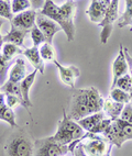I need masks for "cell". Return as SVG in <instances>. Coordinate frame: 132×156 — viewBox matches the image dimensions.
Listing matches in <instances>:
<instances>
[{
    "mask_svg": "<svg viewBox=\"0 0 132 156\" xmlns=\"http://www.w3.org/2000/svg\"><path fill=\"white\" fill-rule=\"evenodd\" d=\"M0 90H1V92H2L3 95H14L21 98L20 83H14V81L11 80H7L2 86H0Z\"/></svg>",
    "mask_w": 132,
    "mask_h": 156,
    "instance_id": "obj_21",
    "label": "cell"
},
{
    "mask_svg": "<svg viewBox=\"0 0 132 156\" xmlns=\"http://www.w3.org/2000/svg\"><path fill=\"white\" fill-rule=\"evenodd\" d=\"M102 106L104 99L96 88H73L67 117L74 121H78L89 114L102 111Z\"/></svg>",
    "mask_w": 132,
    "mask_h": 156,
    "instance_id": "obj_1",
    "label": "cell"
},
{
    "mask_svg": "<svg viewBox=\"0 0 132 156\" xmlns=\"http://www.w3.org/2000/svg\"><path fill=\"white\" fill-rule=\"evenodd\" d=\"M112 119H110V118H108V119H106L105 118L104 120H101L100 122H98L97 124H96L95 126H94L90 131H88L89 133L91 134H102L106 130H107L108 126L111 124V122H112Z\"/></svg>",
    "mask_w": 132,
    "mask_h": 156,
    "instance_id": "obj_30",
    "label": "cell"
},
{
    "mask_svg": "<svg viewBox=\"0 0 132 156\" xmlns=\"http://www.w3.org/2000/svg\"><path fill=\"white\" fill-rule=\"evenodd\" d=\"M31 2V7L34 10H40L44 5L45 0H29Z\"/></svg>",
    "mask_w": 132,
    "mask_h": 156,
    "instance_id": "obj_35",
    "label": "cell"
},
{
    "mask_svg": "<svg viewBox=\"0 0 132 156\" xmlns=\"http://www.w3.org/2000/svg\"><path fill=\"white\" fill-rule=\"evenodd\" d=\"M101 1H104V2L106 3V5H107V6H108V5H109V3H110V1H111V0H101Z\"/></svg>",
    "mask_w": 132,
    "mask_h": 156,
    "instance_id": "obj_38",
    "label": "cell"
},
{
    "mask_svg": "<svg viewBox=\"0 0 132 156\" xmlns=\"http://www.w3.org/2000/svg\"><path fill=\"white\" fill-rule=\"evenodd\" d=\"M22 55L27 57L32 66L37 70H39L41 74H44V61L40 55L39 48L37 46H32V48H24L22 52Z\"/></svg>",
    "mask_w": 132,
    "mask_h": 156,
    "instance_id": "obj_16",
    "label": "cell"
},
{
    "mask_svg": "<svg viewBox=\"0 0 132 156\" xmlns=\"http://www.w3.org/2000/svg\"><path fill=\"white\" fill-rule=\"evenodd\" d=\"M119 18V0H111L107 6V11L105 19L99 23V27L102 28L100 32V41L102 44H107L111 32L113 29V23Z\"/></svg>",
    "mask_w": 132,
    "mask_h": 156,
    "instance_id": "obj_8",
    "label": "cell"
},
{
    "mask_svg": "<svg viewBox=\"0 0 132 156\" xmlns=\"http://www.w3.org/2000/svg\"><path fill=\"white\" fill-rule=\"evenodd\" d=\"M5 152L6 156H33L34 142L28 132L19 129L8 139Z\"/></svg>",
    "mask_w": 132,
    "mask_h": 156,
    "instance_id": "obj_4",
    "label": "cell"
},
{
    "mask_svg": "<svg viewBox=\"0 0 132 156\" xmlns=\"http://www.w3.org/2000/svg\"><path fill=\"white\" fill-rule=\"evenodd\" d=\"M30 33V31L28 30H22V29L16 28L13 25H11V29L9 31L6 35L3 36V42L7 43H12V44L17 45L19 48L22 46L23 48L24 46V39L27 34Z\"/></svg>",
    "mask_w": 132,
    "mask_h": 156,
    "instance_id": "obj_17",
    "label": "cell"
},
{
    "mask_svg": "<svg viewBox=\"0 0 132 156\" xmlns=\"http://www.w3.org/2000/svg\"><path fill=\"white\" fill-rule=\"evenodd\" d=\"M106 11H107V5L101 0H96V1H93L90 3L86 13L88 14L89 20L91 22L99 24L105 19Z\"/></svg>",
    "mask_w": 132,
    "mask_h": 156,
    "instance_id": "obj_14",
    "label": "cell"
},
{
    "mask_svg": "<svg viewBox=\"0 0 132 156\" xmlns=\"http://www.w3.org/2000/svg\"><path fill=\"white\" fill-rule=\"evenodd\" d=\"M105 115H106V114H105L102 111L96 112V113L89 114V115H87V117H85V118H83V119H80V120H78L77 123L84 129L85 131L88 132V131H90L97 123L100 122L101 120H104Z\"/></svg>",
    "mask_w": 132,
    "mask_h": 156,
    "instance_id": "obj_19",
    "label": "cell"
},
{
    "mask_svg": "<svg viewBox=\"0 0 132 156\" xmlns=\"http://www.w3.org/2000/svg\"><path fill=\"white\" fill-rule=\"evenodd\" d=\"M25 62L22 57H17L12 63L10 69H9V79L8 80L14 81V83H21L22 79L25 77Z\"/></svg>",
    "mask_w": 132,
    "mask_h": 156,
    "instance_id": "obj_15",
    "label": "cell"
},
{
    "mask_svg": "<svg viewBox=\"0 0 132 156\" xmlns=\"http://www.w3.org/2000/svg\"><path fill=\"white\" fill-rule=\"evenodd\" d=\"M37 16V10L29 9V10H25V11L21 12V13L16 14L10 22H11V25H13L16 28L30 31L32 29V27L35 24Z\"/></svg>",
    "mask_w": 132,
    "mask_h": 156,
    "instance_id": "obj_11",
    "label": "cell"
},
{
    "mask_svg": "<svg viewBox=\"0 0 132 156\" xmlns=\"http://www.w3.org/2000/svg\"><path fill=\"white\" fill-rule=\"evenodd\" d=\"M119 28H130L132 30V0H126V11L118 21Z\"/></svg>",
    "mask_w": 132,
    "mask_h": 156,
    "instance_id": "obj_20",
    "label": "cell"
},
{
    "mask_svg": "<svg viewBox=\"0 0 132 156\" xmlns=\"http://www.w3.org/2000/svg\"><path fill=\"white\" fill-rule=\"evenodd\" d=\"M124 105L123 103H119L117 101L112 100L110 97L104 100V106H102V112L105 114H107L108 118L116 120L120 117L121 112L123 110Z\"/></svg>",
    "mask_w": 132,
    "mask_h": 156,
    "instance_id": "obj_18",
    "label": "cell"
},
{
    "mask_svg": "<svg viewBox=\"0 0 132 156\" xmlns=\"http://www.w3.org/2000/svg\"><path fill=\"white\" fill-rule=\"evenodd\" d=\"M6 106V100H5V95H3L2 92L0 94V111H1V109L3 107Z\"/></svg>",
    "mask_w": 132,
    "mask_h": 156,
    "instance_id": "obj_36",
    "label": "cell"
},
{
    "mask_svg": "<svg viewBox=\"0 0 132 156\" xmlns=\"http://www.w3.org/2000/svg\"><path fill=\"white\" fill-rule=\"evenodd\" d=\"M0 94H1V90H0Z\"/></svg>",
    "mask_w": 132,
    "mask_h": 156,
    "instance_id": "obj_42",
    "label": "cell"
},
{
    "mask_svg": "<svg viewBox=\"0 0 132 156\" xmlns=\"http://www.w3.org/2000/svg\"><path fill=\"white\" fill-rule=\"evenodd\" d=\"M121 120L126 121V122H129L132 124V103L129 102L124 105L123 110L121 112L120 117H119Z\"/></svg>",
    "mask_w": 132,
    "mask_h": 156,
    "instance_id": "obj_33",
    "label": "cell"
},
{
    "mask_svg": "<svg viewBox=\"0 0 132 156\" xmlns=\"http://www.w3.org/2000/svg\"><path fill=\"white\" fill-rule=\"evenodd\" d=\"M93 1H96V0H91V2H93Z\"/></svg>",
    "mask_w": 132,
    "mask_h": 156,
    "instance_id": "obj_40",
    "label": "cell"
},
{
    "mask_svg": "<svg viewBox=\"0 0 132 156\" xmlns=\"http://www.w3.org/2000/svg\"><path fill=\"white\" fill-rule=\"evenodd\" d=\"M86 156H110L113 145L102 134L86 132L78 143Z\"/></svg>",
    "mask_w": 132,
    "mask_h": 156,
    "instance_id": "obj_5",
    "label": "cell"
},
{
    "mask_svg": "<svg viewBox=\"0 0 132 156\" xmlns=\"http://www.w3.org/2000/svg\"><path fill=\"white\" fill-rule=\"evenodd\" d=\"M0 120L5 121L11 126V128H18V124L16 122V114L13 112V109L9 108L8 106H5L0 111Z\"/></svg>",
    "mask_w": 132,
    "mask_h": 156,
    "instance_id": "obj_23",
    "label": "cell"
},
{
    "mask_svg": "<svg viewBox=\"0 0 132 156\" xmlns=\"http://www.w3.org/2000/svg\"><path fill=\"white\" fill-rule=\"evenodd\" d=\"M45 1H48V0H45Z\"/></svg>",
    "mask_w": 132,
    "mask_h": 156,
    "instance_id": "obj_43",
    "label": "cell"
},
{
    "mask_svg": "<svg viewBox=\"0 0 132 156\" xmlns=\"http://www.w3.org/2000/svg\"><path fill=\"white\" fill-rule=\"evenodd\" d=\"M109 97L112 99V100L117 101L119 103H123V105H127V103L130 102V94L129 92L124 91V90L120 89L118 87H113L110 90V95Z\"/></svg>",
    "mask_w": 132,
    "mask_h": 156,
    "instance_id": "obj_22",
    "label": "cell"
},
{
    "mask_svg": "<svg viewBox=\"0 0 132 156\" xmlns=\"http://www.w3.org/2000/svg\"><path fill=\"white\" fill-rule=\"evenodd\" d=\"M102 135L112 145L120 148L126 141L132 140V124L118 118L111 122Z\"/></svg>",
    "mask_w": 132,
    "mask_h": 156,
    "instance_id": "obj_6",
    "label": "cell"
},
{
    "mask_svg": "<svg viewBox=\"0 0 132 156\" xmlns=\"http://www.w3.org/2000/svg\"><path fill=\"white\" fill-rule=\"evenodd\" d=\"M53 64L55 65V66L57 67V69H59L61 80H62L65 85H67V86L72 87V88H75V79L80 76V70H79L78 67L73 66V65H70V66H64V65H62L61 63H59L56 59L53 61Z\"/></svg>",
    "mask_w": 132,
    "mask_h": 156,
    "instance_id": "obj_12",
    "label": "cell"
},
{
    "mask_svg": "<svg viewBox=\"0 0 132 156\" xmlns=\"http://www.w3.org/2000/svg\"><path fill=\"white\" fill-rule=\"evenodd\" d=\"M2 24H3V20L0 19V30H1V25ZM2 45H3V36L1 35V33H0V48H2Z\"/></svg>",
    "mask_w": 132,
    "mask_h": 156,
    "instance_id": "obj_37",
    "label": "cell"
},
{
    "mask_svg": "<svg viewBox=\"0 0 132 156\" xmlns=\"http://www.w3.org/2000/svg\"><path fill=\"white\" fill-rule=\"evenodd\" d=\"M126 74H128V64H127V59L126 56H124L123 45L120 44L119 54L112 63V84H111V88L116 86V83L119 78L122 77Z\"/></svg>",
    "mask_w": 132,
    "mask_h": 156,
    "instance_id": "obj_13",
    "label": "cell"
},
{
    "mask_svg": "<svg viewBox=\"0 0 132 156\" xmlns=\"http://www.w3.org/2000/svg\"><path fill=\"white\" fill-rule=\"evenodd\" d=\"M10 6H11L12 14L21 13V12H23V11H25V10H29L30 8H32L31 2H30L29 0H11Z\"/></svg>",
    "mask_w": 132,
    "mask_h": 156,
    "instance_id": "obj_26",
    "label": "cell"
},
{
    "mask_svg": "<svg viewBox=\"0 0 132 156\" xmlns=\"http://www.w3.org/2000/svg\"><path fill=\"white\" fill-rule=\"evenodd\" d=\"M22 52L23 51L19 46L12 44V43H6L2 46V55L8 61H12L14 56L18 55V54H22Z\"/></svg>",
    "mask_w": 132,
    "mask_h": 156,
    "instance_id": "obj_25",
    "label": "cell"
},
{
    "mask_svg": "<svg viewBox=\"0 0 132 156\" xmlns=\"http://www.w3.org/2000/svg\"><path fill=\"white\" fill-rule=\"evenodd\" d=\"M0 17L11 21L13 19V14L11 12V6L9 1L0 0Z\"/></svg>",
    "mask_w": 132,
    "mask_h": 156,
    "instance_id": "obj_31",
    "label": "cell"
},
{
    "mask_svg": "<svg viewBox=\"0 0 132 156\" xmlns=\"http://www.w3.org/2000/svg\"><path fill=\"white\" fill-rule=\"evenodd\" d=\"M39 52L43 61L52 62V63H53V61L55 59V51H54L53 45L51 44V43H48V42L43 43V44L40 46Z\"/></svg>",
    "mask_w": 132,
    "mask_h": 156,
    "instance_id": "obj_24",
    "label": "cell"
},
{
    "mask_svg": "<svg viewBox=\"0 0 132 156\" xmlns=\"http://www.w3.org/2000/svg\"><path fill=\"white\" fill-rule=\"evenodd\" d=\"M5 1H10V0H5Z\"/></svg>",
    "mask_w": 132,
    "mask_h": 156,
    "instance_id": "obj_41",
    "label": "cell"
},
{
    "mask_svg": "<svg viewBox=\"0 0 132 156\" xmlns=\"http://www.w3.org/2000/svg\"><path fill=\"white\" fill-rule=\"evenodd\" d=\"M5 100H6V106H8L9 108H16L17 106H22L24 107L23 105L22 99L18 96L14 95H5Z\"/></svg>",
    "mask_w": 132,
    "mask_h": 156,
    "instance_id": "obj_32",
    "label": "cell"
},
{
    "mask_svg": "<svg viewBox=\"0 0 132 156\" xmlns=\"http://www.w3.org/2000/svg\"><path fill=\"white\" fill-rule=\"evenodd\" d=\"M35 24L37 25V28L41 30L43 34H44L45 39H46V42L51 43L53 42V37L54 35L61 31V27L57 24L54 20L50 19V18L45 17L43 14H40L37 13V19H35Z\"/></svg>",
    "mask_w": 132,
    "mask_h": 156,
    "instance_id": "obj_9",
    "label": "cell"
},
{
    "mask_svg": "<svg viewBox=\"0 0 132 156\" xmlns=\"http://www.w3.org/2000/svg\"><path fill=\"white\" fill-rule=\"evenodd\" d=\"M63 113L64 114H63L62 120L59 122L56 133L51 137L59 144L68 145L70 153L73 154L75 146L82 141V137L84 136L86 131L76 121L67 117L64 109H63Z\"/></svg>",
    "mask_w": 132,
    "mask_h": 156,
    "instance_id": "obj_3",
    "label": "cell"
},
{
    "mask_svg": "<svg viewBox=\"0 0 132 156\" xmlns=\"http://www.w3.org/2000/svg\"><path fill=\"white\" fill-rule=\"evenodd\" d=\"M13 61H8L5 58L2 54H0V86L5 84V79L8 74V70L10 69Z\"/></svg>",
    "mask_w": 132,
    "mask_h": 156,
    "instance_id": "obj_28",
    "label": "cell"
},
{
    "mask_svg": "<svg viewBox=\"0 0 132 156\" xmlns=\"http://www.w3.org/2000/svg\"><path fill=\"white\" fill-rule=\"evenodd\" d=\"M115 87H118V88L124 90V91L130 92V90L132 89V77L129 74H126L117 80Z\"/></svg>",
    "mask_w": 132,
    "mask_h": 156,
    "instance_id": "obj_29",
    "label": "cell"
},
{
    "mask_svg": "<svg viewBox=\"0 0 132 156\" xmlns=\"http://www.w3.org/2000/svg\"><path fill=\"white\" fill-rule=\"evenodd\" d=\"M123 52H124V56H126L127 59V64H128V70H129V75L132 77V56L129 54L128 52V48H126L123 46Z\"/></svg>",
    "mask_w": 132,
    "mask_h": 156,
    "instance_id": "obj_34",
    "label": "cell"
},
{
    "mask_svg": "<svg viewBox=\"0 0 132 156\" xmlns=\"http://www.w3.org/2000/svg\"><path fill=\"white\" fill-rule=\"evenodd\" d=\"M30 35H31V40L33 42V46H37L39 48L40 44L42 45L43 43L46 42V39H45L44 34L41 32L39 28H37V24H34L32 27V29L30 30Z\"/></svg>",
    "mask_w": 132,
    "mask_h": 156,
    "instance_id": "obj_27",
    "label": "cell"
},
{
    "mask_svg": "<svg viewBox=\"0 0 132 156\" xmlns=\"http://www.w3.org/2000/svg\"><path fill=\"white\" fill-rule=\"evenodd\" d=\"M39 13L54 20L65 32L68 42L74 41L76 32L74 22L76 14V2L74 0H67L59 7L54 3L53 0H48L40 9Z\"/></svg>",
    "mask_w": 132,
    "mask_h": 156,
    "instance_id": "obj_2",
    "label": "cell"
},
{
    "mask_svg": "<svg viewBox=\"0 0 132 156\" xmlns=\"http://www.w3.org/2000/svg\"><path fill=\"white\" fill-rule=\"evenodd\" d=\"M68 152V145L59 144L51 136L34 142L33 156H62Z\"/></svg>",
    "mask_w": 132,
    "mask_h": 156,
    "instance_id": "obj_7",
    "label": "cell"
},
{
    "mask_svg": "<svg viewBox=\"0 0 132 156\" xmlns=\"http://www.w3.org/2000/svg\"><path fill=\"white\" fill-rule=\"evenodd\" d=\"M62 156H74V154H72V153H70V152H68L67 154H64V155H62Z\"/></svg>",
    "mask_w": 132,
    "mask_h": 156,
    "instance_id": "obj_39",
    "label": "cell"
},
{
    "mask_svg": "<svg viewBox=\"0 0 132 156\" xmlns=\"http://www.w3.org/2000/svg\"><path fill=\"white\" fill-rule=\"evenodd\" d=\"M39 73V70L34 69L32 73H30L29 75H27L24 78L22 79V81L20 83V88H21V98H22L23 105L25 108V110L28 111L29 115L31 117V119L33 120L31 113H30V108H31L33 105L31 102V98H30V89H31L32 85L34 84L35 81V78H37V74Z\"/></svg>",
    "mask_w": 132,
    "mask_h": 156,
    "instance_id": "obj_10",
    "label": "cell"
}]
</instances>
